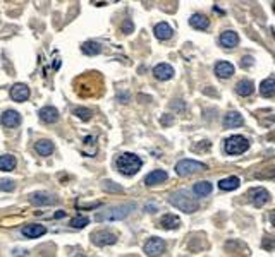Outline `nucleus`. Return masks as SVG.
I'll list each match as a JSON object with an SVG mask.
<instances>
[{
  "label": "nucleus",
  "mask_w": 275,
  "mask_h": 257,
  "mask_svg": "<svg viewBox=\"0 0 275 257\" xmlns=\"http://www.w3.org/2000/svg\"><path fill=\"white\" fill-rule=\"evenodd\" d=\"M136 209L135 202H128V204H122V206H115V208H110L107 211H102L96 215V221L102 223V221H117V220H124L131 215L133 211Z\"/></svg>",
  "instance_id": "obj_1"
},
{
  "label": "nucleus",
  "mask_w": 275,
  "mask_h": 257,
  "mask_svg": "<svg viewBox=\"0 0 275 257\" xmlns=\"http://www.w3.org/2000/svg\"><path fill=\"white\" fill-rule=\"evenodd\" d=\"M115 165H117L119 172L124 173V175H128V177H131V175H135V173L139 172L143 161H141V158L136 156V154L124 153L115 160Z\"/></svg>",
  "instance_id": "obj_2"
},
{
  "label": "nucleus",
  "mask_w": 275,
  "mask_h": 257,
  "mask_svg": "<svg viewBox=\"0 0 275 257\" xmlns=\"http://www.w3.org/2000/svg\"><path fill=\"white\" fill-rule=\"evenodd\" d=\"M169 202H171L174 208L181 209L184 213H194L198 209V201L194 197H191L186 190H179V192L171 194Z\"/></svg>",
  "instance_id": "obj_3"
},
{
  "label": "nucleus",
  "mask_w": 275,
  "mask_h": 257,
  "mask_svg": "<svg viewBox=\"0 0 275 257\" xmlns=\"http://www.w3.org/2000/svg\"><path fill=\"white\" fill-rule=\"evenodd\" d=\"M249 147V143L242 136H232L226 141V153L227 154H242Z\"/></svg>",
  "instance_id": "obj_4"
},
{
  "label": "nucleus",
  "mask_w": 275,
  "mask_h": 257,
  "mask_svg": "<svg viewBox=\"0 0 275 257\" xmlns=\"http://www.w3.org/2000/svg\"><path fill=\"white\" fill-rule=\"evenodd\" d=\"M205 168H206L205 163L194 161V160H181L176 165V173L179 177H186L194 172H201V170H205Z\"/></svg>",
  "instance_id": "obj_5"
},
{
  "label": "nucleus",
  "mask_w": 275,
  "mask_h": 257,
  "mask_svg": "<svg viewBox=\"0 0 275 257\" xmlns=\"http://www.w3.org/2000/svg\"><path fill=\"white\" fill-rule=\"evenodd\" d=\"M92 242L98 247H105V245H112L117 242V235L110 230H100L92 233Z\"/></svg>",
  "instance_id": "obj_6"
},
{
  "label": "nucleus",
  "mask_w": 275,
  "mask_h": 257,
  "mask_svg": "<svg viewBox=\"0 0 275 257\" xmlns=\"http://www.w3.org/2000/svg\"><path fill=\"white\" fill-rule=\"evenodd\" d=\"M144 252L150 257H157L165 252V242L158 237H153L144 244Z\"/></svg>",
  "instance_id": "obj_7"
},
{
  "label": "nucleus",
  "mask_w": 275,
  "mask_h": 257,
  "mask_svg": "<svg viewBox=\"0 0 275 257\" xmlns=\"http://www.w3.org/2000/svg\"><path fill=\"white\" fill-rule=\"evenodd\" d=\"M10 98H12L14 101H19V103H23V101H26L28 98H30V88H28L26 84H14L12 88H10Z\"/></svg>",
  "instance_id": "obj_8"
},
{
  "label": "nucleus",
  "mask_w": 275,
  "mask_h": 257,
  "mask_svg": "<svg viewBox=\"0 0 275 257\" xmlns=\"http://www.w3.org/2000/svg\"><path fill=\"white\" fill-rule=\"evenodd\" d=\"M30 202L35 206H50V204H53V202H57V197L46 192H35V194H31Z\"/></svg>",
  "instance_id": "obj_9"
},
{
  "label": "nucleus",
  "mask_w": 275,
  "mask_h": 257,
  "mask_svg": "<svg viewBox=\"0 0 275 257\" xmlns=\"http://www.w3.org/2000/svg\"><path fill=\"white\" fill-rule=\"evenodd\" d=\"M153 75L158 81H169V79L174 77V67L169 64H158L153 69Z\"/></svg>",
  "instance_id": "obj_10"
},
{
  "label": "nucleus",
  "mask_w": 275,
  "mask_h": 257,
  "mask_svg": "<svg viewBox=\"0 0 275 257\" xmlns=\"http://www.w3.org/2000/svg\"><path fill=\"white\" fill-rule=\"evenodd\" d=\"M249 197H251L253 204H255L256 208H262V206H265L267 202L270 201V194L267 192L265 189H253L251 192H249Z\"/></svg>",
  "instance_id": "obj_11"
},
{
  "label": "nucleus",
  "mask_w": 275,
  "mask_h": 257,
  "mask_svg": "<svg viewBox=\"0 0 275 257\" xmlns=\"http://www.w3.org/2000/svg\"><path fill=\"white\" fill-rule=\"evenodd\" d=\"M167 172H164V170H153L151 173H148L146 179H144V184L146 185H158V184L165 182L167 180Z\"/></svg>",
  "instance_id": "obj_12"
},
{
  "label": "nucleus",
  "mask_w": 275,
  "mask_h": 257,
  "mask_svg": "<svg viewBox=\"0 0 275 257\" xmlns=\"http://www.w3.org/2000/svg\"><path fill=\"white\" fill-rule=\"evenodd\" d=\"M237 43H239V36H237V33L226 31L220 35V45H222L224 48H234Z\"/></svg>",
  "instance_id": "obj_13"
},
{
  "label": "nucleus",
  "mask_w": 275,
  "mask_h": 257,
  "mask_svg": "<svg viewBox=\"0 0 275 257\" xmlns=\"http://www.w3.org/2000/svg\"><path fill=\"white\" fill-rule=\"evenodd\" d=\"M242 124H244V120H242V117L237 111H230V113H227L224 117V127L226 129H236L241 127Z\"/></svg>",
  "instance_id": "obj_14"
},
{
  "label": "nucleus",
  "mask_w": 275,
  "mask_h": 257,
  "mask_svg": "<svg viewBox=\"0 0 275 257\" xmlns=\"http://www.w3.org/2000/svg\"><path fill=\"white\" fill-rule=\"evenodd\" d=\"M2 124L5 125V127H17V125L21 124V115L17 113V111H14V110L3 111Z\"/></svg>",
  "instance_id": "obj_15"
},
{
  "label": "nucleus",
  "mask_w": 275,
  "mask_h": 257,
  "mask_svg": "<svg viewBox=\"0 0 275 257\" xmlns=\"http://www.w3.org/2000/svg\"><path fill=\"white\" fill-rule=\"evenodd\" d=\"M45 231H46V228L43 225H26L21 230V233L28 238H38V237H42V235H45Z\"/></svg>",
  "instance_id": "obj_16"
},
{
  "label": "nucleus",
  "mask_w": 275,
  "mask_h": 257,
  "mask_svg": "<svg viewBox=\"0 0 275 257\" xmlns=\"http://www.w3.org/2000/svg\"><path fill=\"white\" fill-rule=\"evenodd\" d=\"M40 118L43 122H46V124H53V122L59 120V111L53 107H45L40 110Z\"/></svg>",
  "instance_id": "obj_17"
},
{
  "label": "nucleus",
  "mask_w": 275,
  "mask_h": 257,
  "mask_svg": "<svg viewBox=\"0 0 275 257\" xmlns=\"http://www.w3.org/2000/svg\"><path fill=\"white\" fill-rule=\"evenodd\" d=\"M189 24L194 28V30H200V31H205L210 28V21L206 19L203 14H193L189 19Z\"/></svg>",
  "instance_id": "obj_18"
},
{
  "label": "nucleus",
  "mask_w": 275,
  "mask_h": 257,
  "mask_svg": "<svg viewBox=\"0 0 275 257\" xmlns=\"http://www.w3.org/2000/svg\"><path fill=\"white\" fill-rule=\"evenodd\" d=\"M215 74L222 79H229L234 74V65L229 62H219L215 65Z\"/></svg>",
  "instance_id": "obj_19"
},
{
  "label": "nucleus",
  "mask_w": 275,
  "mask_h": 257,
  "mask_svg": "<svg viewBox=\"0 0 275 257\" xmlns=\"http://www.w3.org/2000/svg\"><path fill=\"white\" fill-rule=\"evenodd\" d=\"M155 36H157L158 39H162V41H164V39H171L172 38V28L169 26L167 23H158L157 26H155Z\"/></svg>",
  "instance_id": "obj_20"
},
{
  "label": "nucleus",
  "mask_w": 275,
  "mask_h": 257,
  "mask_svg": "<svg viewBox=\"0 0 275 257\" xmlns=\"http://www.w3.org/2000/svg\"><path fill=\"white\" fill-rule=\"evenodd\" d=\"M35 149H36V153H38L40 156H48V154L53 153V144L50 143V141H46V139H42V141H38V143L35 144Z\"/></svg>",
  "instance_id": "obj_21"
},
{
  "label": "nucleus",
  "mask_w": 275,
  "mask_h": 257,
  "mask_svg": "<svg viewBox=\"0 0 275 257\" xmlns=\"http://www.w3.org/2000/svg\"><path fill=\"white\" fill-rule=\"evenodd\" d=\"M160 226L165 228V230H176V228L181 226V220L174 215H165L160 221Z\"/></svg>",
  "instance_id": "obj_22"
},
{
  "label": "nucleus",
  "mask_w": 275,
  "mask_h": 257,
  "mask_svg": "<svg viewBox=\"0 0 275 257\" xmlns=\"http://www.w3.org/2000/svg\"><path fill=\"white\" fill-rule=\"evenodd\" d=\"M237 187H239V179L237 177H227V179H222L219 182L220 190H234Z\"/></svg>",
  "instance_id": "obj_23"
},
{
  "label": "nucleus",
  "mask_w": 275,
  "mask_h": 257,
  "mask_svg": "<svg viewBox=\"0 0 275 257\" xmlns=\"http://www.w3.org/2000/svg\"><path fill=\"white\" fill-rule=\"evenodd\" d=\"M260 93H262V96H265V98L274 96V93H275V81H274V77H269V79H265V81L262 82V86H260Z\"/></svg>",
  "instance_id": "obj_24"
},
{
  "label": "nucleus",
  "mask_w": 275,
  "mask_h": 257,
  "mask_svg": "<svg viewBox=\"0 0 275 257\" xmlns=\"http://www.w3.org/2000/svg\"><path fill=\"white\" fill-rule=\"evenodd\" d=\"M81 50H83L85 55L93 57V55H98V53L102 52V46H100L96 41H86V43H83Z\"/></svg>",
  "instance_id": "obj_25"
},
{
  "label": "nucleus",
  "mask_w": 275,
  "mask_h": 257,
  "mask_svg": "<svg viewBox=\"0 0 275 257\" xmlns=\"http://www.w3.org/2000/svg\"><path fill=\"white\" fill-rule=\"evenodd\" d=\"M236 93H237L239 96H249V95L253 93V82L248 81V79H242V81L237 82Z\"/></svg>",
  "instance_id": "obj_26"
},
{
  "label": "nucleus",
  "mask_w": 275,
  "mask_h": 257,
  "mask_svg": "<svg viewBox=\"0 0 275 257\" xmlns=\"http://www.w3.org/2000/svg\"><path fill=\"white\" fill-rule=\"evenodd\" d=\"M193 192L196 195H200V197H205V195H208L210 192H212V184H210L208 180H203V182L194 184Z\"/></svg>",
  "instance_id": "obj_27"
},
{
  "label": "nucleus",
  "mask_w": 275,
  "mask_h": 257,
  "mask_svg": "<svg viewBox=\"0 0 275 257\" xmlns=\"http://www.w3.org/2000/svg\"><path fill=\"white\" fill-rule=\"evenodd\" d=\"M14 168H16V158L10 156V154L0 156V170L2 172H12Z\"/></svg>",
  "instance_id": "obj_28"
},
{
  "label": "nucleus",
  "mask_w": 275,
  "mask_h": 257,
  "mask_svg": "<svg viewBox=\"0 0 275 257\" xmlns=\"http://www.w3.org/2000/svg\"><path fill=\"white\" fill-rule=\"evenodd\" d=\"M74 115L78 118H81V120H90L92 118V110H88V108H74Z\"/></svg>",
  "instance_id": "obj_29"
},
{
  "label": "nucleus",
  "mask_w": 275,
  "mask_h": 257,
  "mask_svg": "<svg viewBox=\"0 0 275 257\" xmlns=\"http://www.w3.org/2000/svg\"><path fill=\"white\" fill-rule=\"evenodd\" d=\"M90 223V220L86 216H76V218L71 220V226L72 228H85Z\"/></svg>",
  "instance_id": "obj_30"
},
{
  "label": "nucleus",
  "mask_w": 275,
  "mask_h": 257,
  "mask_svg": "<svg viewBox=\"0 0 275 257\" xmlns=\"http://www.w3.org/2000/svg\"><path fill=\"white\" fill-rule=\"evenodd\" d=\"M103 189L107 190V192H122L121 185H115L114 182H108V180H105L103 182Z\"/></svg>",
  "instance_id": "obj_31"
},
{
  "label": "nucleus",
  "mask_w": 275,
  "mask_h": 257,
  "mask_svg": "<svg viewBox=\"0 0 275 257\" xmlns=\"http://www.w3.org/2000/svg\"><path fill=\"white\" fill-rule=\"evenodd\" d=\"M0 190H3V192L14 190V182L12 180H2V182H0Z\"/></svg>",
  "instance_id": "obj_32"
},
{
  "label": "nucleus",
  "mask_w": 275,
  "mask_h": 257,
  "mask_svg": "<svg viewBox=\"0 0 275 257\" xmlns=\"http://www.w3.org/2000/svg\"><path fill=\"white\" fill-rule=\"evenodd\" d=\"M251 64H253V59H251V57H244V59H242V62H241L242 67H248V65H251Z\"/></svg>",
  "instance_id": "obj_33"
},
{
  "label": "nucleus",
  "mask_w": 275,
  "mask_h": 257,
  "mask_svg": "<svg viewBox=\"0 0 275 257\" xmlns=\"http://www.w3.org/2000/svg\"><path fill=\"white\" fill-rule=\"evenodd\" d=\"M172 108H176V110H184V103H172Z\"/></svg>",
  "instance_id": "obj_34"
},
{
  "label": "nucleus",
  "mask_w": 275,
  "mask_h": 257,
  "mask_svg": "<svg viewBox=\"0 0 275 257\" xmlns=\"http://www.w3.org/2000/svg\"><path fill=\"white\" fill-rule=\"evenodd\" d=\"M146 211L148 213H155V211H157V206H146Z\"/></svg>",
  "instance_id": "obj_35"
},
{
  "label": "nucleus",
  "mask_w": 275,
  "mask_h": 257,
  "mask_svg": "<svg viewBox=\"0 0 275 257\" xmlns=\"http://www.w3.org/2000/svg\"><path fill=\"white\" fill-rule=\"evenodd\" d=\"M74 257H83V256H74Z\"/></svg>",
  "instance_id": "obj_36"
}]
</instances>
